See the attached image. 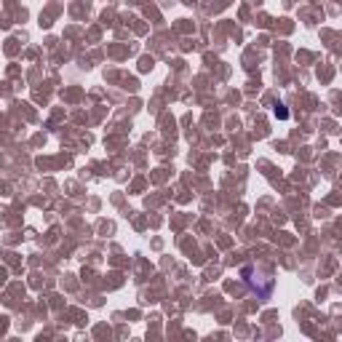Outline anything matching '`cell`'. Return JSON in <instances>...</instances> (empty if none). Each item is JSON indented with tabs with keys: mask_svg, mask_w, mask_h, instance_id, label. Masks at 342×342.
Segmentation results:
<instances>
[{
	"mask_svg": "<svg viewBox=\"0 0 342 342\" xmlns=\"http://www.w3.org/2000/svg\"><path fill=\"white\" fill-rule=\"evenodd\" d=\"M276 118H281V121H286V118H289V112H286V107H283V105L276 107Z\"/></svg>",
	"mask_w": 342,
	"mask_h": 342,
	"instance_id": "1",
	"label": "cell"
}]
</instances>
